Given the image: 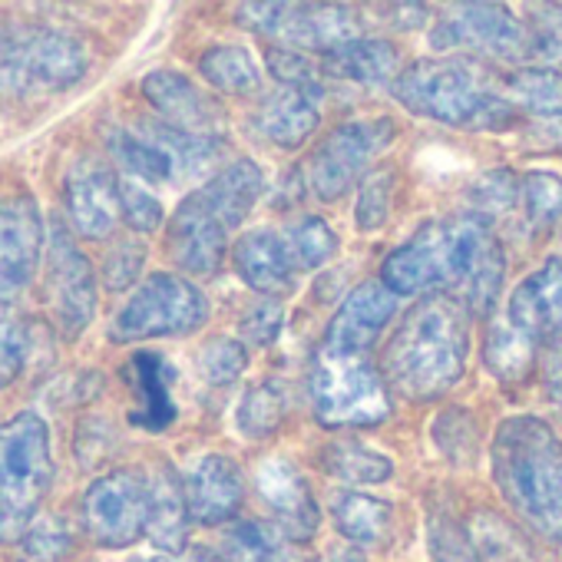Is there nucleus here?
<instances>
[{"instance_id": "bb28decb", "label": "nucleus", "mask_w": 562, "mask_h": 562, "mask_svg": "<svg viewBox=\"0 0 562 562\" xmlns=\"http://www.w3.org/2000/svg\"><path fill=\"white\" fill-rule=\"evenodd\" d=\"M322 74L341 77V80H355L361 87H384L394 77H401V54L394 50V44L387 41H351L335 54L322 57Z\"/></svg>"}, {"instance_id": "f8f14e48", "label": "nucleus", "mask_w": 562, "mask_h": 562, "mask_svg": "<svg viewBox=\"0 0 562 562\" xmlns=\"http://www.w3.org/2000/svg\"><path fill=\"white\" fill-rule=\"evenodd\" d=\"M397 136L394 120L378 116V120H355V123H341L338 130H331L322 146L308 156L305 162V182L308 189L322 199V202H338L348 186L364 172V166L391 146V139Z\"/></svg>"}, {"instance_id": "7ed1b4c3", "label": "nucleus", "mask_w": 562, "mask_h": 562, "mask_svg": "<svg viewBox=\"0 0 562 562\" xmlns=\"http://www.w3.org/2000/svg\"><path fill=\"white\" fill-rule=\"evenodd\" d=\"M493 480L513 516L546 539L562 546V440L539 417H509L490 443Z\"/></svg>"}, {"instance_id": "49530a36", "label": "nucleus", "mask_w": 562, "mask_h": 562, "mask_svg": "<svg viewBox=\"0 0 562 562\" xmlns=\"http://www.w3.org/2000/svg\"><path fill=\"white\" fill-rule=\"evenodd\" d=\"M199 374L215 384V387H228L235 384L241 374H245V364H248V355H245V345L235 341V338H212L202 351H199Z\"/></svg>"}, {"instance_id": "4be33fe9", "label": "nucleus", "mask_w": 562, "mask_h": 562, "mask_svg": "<svg viewBox=\"0 0 562 562\" xmlns=\"http://www.w3.org/2000/svg\"><path fill=\"white\" fill-rule=\"evenodd\" d=\"M182 483H186L189 516L202 526H218V522L232 519L245 499L241 470L235 467V460H228L222 453L202 457Z\"/></svg>"}, {"instance_id": "7c9ffc66", "label": "nucleus", "mask_w": 562, "mask_h": 562, "mask_svg": "<svg viewBox=\"0 0 562 562\" xmlns=\"http://www.w3.org/2000/svg\"><path fill=\"white\" fill-rule=\"evenodd\" d=\"M470 536L480 552V562H549L522 529H516L496 513H476Z\"/></svg>"}, {"instance_id": "412c9836", "label": "nucleus", "mask_w": 562, "mask_h": 562, "mask_svg": "<svg viewBox=\"0 0 562 562\" xmlns=\"http://www.w3.org/2000/svg\"><path fill=\"white\" fill-rule=\"evenodd\" d=\"M232 255H235V268L248 289H255L268 299L295 292L299 268L292 261L285 235H278L271 228H251L235 241Z\"/></svg>"}, {"instance_id": "6ab92c4d", "label": "nucleus", "mask_w": 562, "mask_h": 562, "mask_svg": "<svg viewBox=\"0 0 562 562\" xmlns=\"http://www.w3.org/2000/svg\"><path fill=\"white\" fill-rule=\"evenodd\" d=\"M506 318L549 351H562V261H546L509 295Z\"/></svg>"}, {"instance_id": "4d7b16f0", "label": "nucleus", "mask_w": 562, "mask_h": 562, "mask_svg": "<svg viewBox=\"0 0 562 562\" xmlns=\"http://www.w3.org/2000/svg\"><path fill=\"white\" fill-rule=\"evenodd\" d=\"M130 562H215L205 549L179 552V555H146V559H130Z\"/></svg>"}, {"instance_id": "9b49d317", "label": "nucleus", "mask_w": 562, "mask_h": 562, "mask_svg": "<svg viewBox=\"0 0 562 562\" xmlns=\"http://www.w3.org/2000/svg\"><path fill=\"white\" fill-rule=\"evenodd\" d=\"M83 529L103 549H126L149 529V476L110 470L83 493Z\"/></svg>"}, {"instance_id": "b1692460", "label": "nucleus", "mask_w": 562, "mask_h": 562, "mask_svg": "<svg viewBox=\"0 0 562 562\" xmlns=\"http://www.w3.org/2000/svg\"><path fill=\"white\" fill-rule=\"evenodd\" d=\"M265 192V172L251 159H235L225 169H218L195 195L205 202V209L232 232L238 228L248 212L255 209L258 195Z\"/></svg>"}, {"instance_id": "aec40b11", "label": "nucleus", "mask_w": 562, "mask_h": 562, "mask_svg": "<svg viewBox=\"0 0 562 562\" xmlns=\"http://www.w3.org/2000/svg\"><path fill=\"white\" fill-rule=\"evenodd\" d=\"M143 97L149 106L176 130L192 136H212L222 130V110L212 97H205L189 77L176 70H153L143 80Z\"/></svg>"}, {"instance_id": "2eb2a0df", "label": "nucleus", "mask_w": 562, "mask_h": 562, "mask_svg": "<svg viewBox=\"0 0 562 562\" xmlns=\"http://www.w3.org/2000/svg\"><path fill=\"white\" fill-rule=\"evenodd\" d=\"M64 202H67V215H70L74 232L80 238H90V241H106L123 218L120 179L97 156H80L67 169Z\"/></svg>"}, {"instance_id": "ea45409f", "label": "nucleus", "mask_w": 562, "mask_h": 562, "mask_svg": "<svg viewBox=\"0 0 562 562\" xmlns=\"http://www.w3.org/2000/svg\"><path fill=\"white\" fill-rule=\"evenodd\" d=\"M285 245H289L292 261H295L299 271H315V268H322L325 261H331L338 255V235L318 215H305L302 222H295L285 232Z\"/></svg>"}, {"instance_id": "5701e85b", "label": "nucleus", "mask_w": 562, "mask_h": 562, "mask_svg": "<svg viewBox=\"0 0 562 562\" xmlns=\"http://www.w3.org/2000/svg\"><path fill=\"white\" fill-rule=\"evenodd\" d=\"M126 381L136 397L130 420L143 430H166L176 420V404H172L176 371L169 368V361L153 351H139L126 364Z\"/></svg>"}, {"instance_id": "39448f33", "label": "nucleus", "mask_w": 562, "mask_h": 562, "mask_svg": "<svg viewBox=\"0 0 562 562\" xmlns=\"http://www.w3.org/2000/svg\"><path fill=\"white\" fill-rule=\"evenodd\" d=\"M54 483L50 427L24 411L0 424V542H18Z\"/></svg>"}, {"instance_id": "393cba45", "label": "nucleus", "mask_w": 562, "mask_h": 562, "mask_svg": "<svg viewBox=\"0 0 562 562\" xmlns=\"http://www.w3.org/2000/svg\"><path fill=\"white\" fill-rule=\"evenodd\" d=\"M318 126V97L281 87L271 93L258 113H255V130L261 139L274 143L278 149H299Z\"/></svg>"}, {"instance_id": "864d4df0", "label": "nucleus", "mask_w": 562, "mask_h": 562, "mask_svg": "<svg viewBox=\"0 0 562 562\" xmlns=\"http://www.w3.org/2000/svg\"><path fill=\"white\" fill-rule=\"evenodd\" d=\"M542 384H546L549 404L562 411V351H549V358L542 364Z\"/></svg>"}, {"instance_id": "423d86ee", "label": "nucleus", "mask_w": 562, "mask_h": 562, "mask_svg": "<svg viewBox=\"0 0 562 562\" xmlns=\"http://www.w3.org/2000/svg\"><path fill=\"white\" fill-rule=\"evenodd\" d=\"M308 384L315 420L322 427H378L391 417V387L368 355L318 348Z\"/></svg>"}, {"instance_id": "f3484780", "label": "nucleus", "mask_w": 562, "mask_h": 562, "mask_svg": "<svg viewBox=\"0 0 562 562\" xmlns=\"http://www.w3.org/2000/svg\"><path fill=\"white\" fill-rule=\"evenodd\" d=\"M394 315H397V295L384 285L381 278L364 281V285H358L345 299V305L331 318L322 348L345 351V355H368Z\"/></svg>"}, {"instance_id": "473e14b6", "label": "nucleus", "mask_w": 562, "mask_h": 562, "mask_svg": "<svg viewBox=\"0 0 562 562\" xmlns=\"http://www.w3.org/2000/svg\"><path fill=\"white\" fill-rule=\"evenodd\" d=\"M143 136L149 143H156L172 159L176 176H199L222 153V143L218 139H212V136H192V133H182V130H176L169 123H146L143 126Z\"/></svg>"}, {"instance_id": "c756f323", "label": "nucleus", "mask_w": 562, "mask_h": 562, "mask_svg": "<svg viewBox=\"0 0 562 562\" xmlns=\"http://www.w3.org/2000/svg\"><path fill=\"white\" fill-rule=\"evenodd\" d=\"M483 361L490 374L503 384H519L529 378L532 361H536V341L522 335L509 318H499L490 325L486 341H483Z\"/></svg>"}, {"instance_id": "58836bf2", "label": "nucleus", "mask_w": 562, "mask_h": 562, "mask_svg": "<svg viewBox=\"0 0 562 562\" xmlns=\"http://www.w3.org/2000/svg\"><path fill=\"white\" fill-rule=\"evenodd\" d=\"M74 552V532L60 516H37L14 542V562H64Z\"/></svg>"}, {"instance_id": "5fc2aeb1", "label": "nucleus", "mask_w": 562, "mask_h": 562, "mask_svg": "<svg viewBox=\"0 0 562 562\" xmlns=\"http://www.w3.org/2000/svg\"><path fill=\"white\" fill-rule=\"evenodd\" d=\"M387 14H394L391 18V24L394 27H401V31H414V27H424L427 24V18H430V11L427 8H420V4H394V8H384Z\"/></svg>"}, {"instance_id": "a19ab883", "label": "nucleus", "mask_w": 562, "mask_h": 562, "mask_svg": "<svg viewBox=\"0 0 562 562\" xmlns=\"http://www.w3.org/2000/svg\"><path fill=\"white\" fill-rule=\"evenodd\" d=\"M529 64L552 70L562 67V4H532L529 8Z\"/></svg>"}, {"instance_id": "a211bd4d", "label": "nucleus", "mask_w": 562, "mask_h": 562, "mask_svg": "<svg viewBox=\"0 0 562 562\" xmlns=\"http://www.w3.org/2000/svg\"><path fill=\"white\" fill-rule=\"evenodd\" d=\"M166 245L172 261L189 274H212L218 271L225 248H228V228L205 209V202L192 192L179 202V209L169 218Z\"/></svg>"}, {"instance_id": "f704fd0d", "label": "nucleus", "mask_w": 562, "mask_h": 562, "mask_svg": "<svg viewBox=\"0 0 562 562\" xmlns=\"http://www.w3.org/2000/svg\"><path fill=\"white\" fill-rule=\"evenodd\" d=\"M106 149L110 156L133 176V179H146V182H166L176 176L172 159L149 143L143 133H130V130H110L106 133Z\"/></svg>"}, {"instance_id": "c03bdc74", "label": "nucleus", "mask_w": 562, "mask_h": 562, "mask_svg": "<svg viewBox=\"0 0 562 562\" xmlns=\"http://www.w3.org/2000/svg\"><path fill=\"white\" fill-rule=\"evenodd\" d=\"M427 546L434 562H480L470 529H463L447 513H434L427 519Z\"/></svg>"}, {"instance_id": "0eeeda50", "label": "nucleus", "mask_w": 562, "mask_h": 562, "mask_svg": "<svg viewBox=\"0 0 562 562\" xmlns=\"http://www.w3.org/2000/svg\"><path fill=\"white\" fill-rule=\"evenodd\" d=\"M87 47L57 27L0 37V93H57L83 80Z\"/></svg>"}, {"instance_id": "4468645a", "label": "nucleus", "mask_w": 562, "mask_h": 562, "mask_svg": "<svg viewBox=\"0 0 562 562\" xmlns=\"http://www.w3.org/2000/svg\"><path fill=\"white\" fill-rule=\"evenodd\" d=\"M434 50L467 47L499 60L529 57V27L503 4H457L430 34Z\"/></svg>"}, {"instance_id": "79ce46f5", "label": "nucleus", "mask_w": 562, "mask_h": 562, "mask_svg": "<svg viewBox=\"0 0 562 562\" xmlns=\"http://www.w3.org/2000/svg\"><path fill=\"white\" fill-rule=\"evenodd\" d=\"M394 189H397L394 166H378L364 176L361 192H358V205H355V222L361 232H378L387 222Z\"/></svg>"}, {"instance_id": "9d476101", "label": "nucleus", "mask_w": 562, "mask_h": 562, "mask_svg": "<svg viewBox=\"0 0 562 562\" xmlns=\"http://www.w3.org/2000/svg\"><path fill=\"white\" fill-rule=\"evenodd\" d=\"M44 299L57 328L67 338H77L80 331H87V325L97 315V302H100L97 271L64 222H50V232H47Z\"/></svg>"}, {"instance_id": "13d9d810", "label": "nucleus", "mask_w": 562, "mask_h": 562, "mask_svg": "<svg viewBox=\"0 0 562 562\" xmlns=\"http://www.w3.org/2000/svg\"><path fill=\"white\" fill-rule=\"evenodd\" d=\"M331 562H364V559H361L358 552H348V549H341V552H335V555H331Z\"/></svg>"}, {"instance_id": "f03ea898", "label": "nucleus", "mask_w": 562, "mask_h": 562, "mask_svg": "<svg viewBox=\"0 0 562 562\" xmlns=\"http://www.w3.org/2000/svg\"><path fill=\"white\" fill-rule=\"evenodd\" d=\"M470 358V312L453 295H424L384 345L381 374L401 397L427 404L450 394Z\"/></svg>"}, {"instance_id": "20e7f679", "label": "nucleus", "mask_w": 562, "mask_h": 562, "mask_svg": "<svg viewBox=\"0 0 562 562\" xmlns=\"http://www.w3.org/2000/svg\"><path fill=\"white\" fill-rule=\"evenodd\" d=\"M394 97L411 113L457 130H503L516 123V106L470 60H417L394 80Z\"/></svg>"}, {"instance_id": "ddd939ff", "label": "nucleus", "mask_w": 562, "mask_h": 562, "mask_svg": "<svg viewBox=\"0 0 562 562\" xmlns=\"http://www.w3.org/2000/svg\"><path fill=\"white\" fill-rule=\"evenodd\" d=\"M47 255L44 215L31 195L0 199V305L21 308Z\"/></svg>"}, {"instance_id": "a878e982", "label": "nucleus", "mask_w": 562, "mask_h": 562, "mask_svg": "<svg viewBox=\"0 0 562 562\" xmlns=\"http://www.w3.org/2000/svg\"><path fill=\"white\" fill-rule=\"evenodd\" d=\"M189 503H186V483L176 476L172 467H159L149 476V529L146 536L153 546H159L166 555L186 552L189 536Z\"/></svg>"}, {"instance_id": "6e6552de", "label": "nucleus", "mask_w": 562, "mask_h": 562, "mask_svg": "<svg viewBox=\"0 0 562 562\" xmlns=\"http://www.w3.org/2000/svg\"><path fill=\"white\" fill-rule=\"evenodd\" d=\"M205 322H209V299L192 281L169 271H156L113 315L110 338L116 345H133L146 338H182L205 328Z\"/></svg>"}, {"instance_id": "dca6fc26", "label": "nucleus", "mask_w": 562, "mask_h": 562, "mask_svg": "<svg viewBox=\"0 0 562 562\" xmlns=\"http://www.w3.org/2000/svg\"><path fill=\"white\" fill-rule=\"evenodd\" d=\"M255 486L265 499V506L274 516V526L285 532L292 542H308L318 532L322 509L312 496L308 480L302 470L289 460H265L255 473Z\"/></svg>"}, {"instance_id": "09e8293b", "label": "nucleus", "mask_w": 562, "mask_h": 562, "mask_svg": "<svg viewBox=\"0 0 562 562\" xmlns=\"http://www.w3.org/2000/svg\"><path fill=\"white\" fill-rule=\"evenodd\" d=\"M470 199L476 205V215H483V218L513 212L522 202V182L509 169H493V172L480 176V182L470 189Z\"/></svg>"}, {"instance_id": "72a5a7b5", "label": "nucleus", "mask_w": 562, "mask_h": 562, "mask_svg": "<svg viewBox=\"0 0 562 562\" xmlns=\"http://www.w3.org/2000/svg\"><path fill=\"white\" fill-rule=\"evenodd\" d=\"M322 467L345 480V483H384L394 476V463L391 457L378 453L374 447H364L358 440H335L322 450Z\"/></svg>"}, {"instance_id": "f257e3e1", "label": "nucleus", "mask_w": 562, "mask_h": 562, "mask_svg": "<svg viewBox=\"0 0 562 562\" xmlns=\"http://www.w3.org/2000/svg\"><path fill=\"white\" fill-rule=\"evenodd\" d=\"M506 278V258L476 212H453L420 225L381 268V281L401 295H453L470 315H490Z\"/></svg>"}, {"instance_id": "a18cd8bd", "label": "nucleus", "mask_w": 562, "mask_h": 562, "mask_svg": "<svg viewBox=\"0 0 562 562\" xmlns=\"http://www.w3.org/2000/svg\"><path fill=\"white\" fill-rule=\"evenodd\" d=\"M268 74L289 90H302V93H312L322 100V67H315L302 50H292V47H271L268 57Z\"/></svg>"}, {"instance_id": "8fccbe9b", "label": "nucleus", "mask_w": 562, "mask_h": 562, "mask_svg": "<svg viewBox=\"0 0 562 562\" xmlns=\"http://www.w3.org/2000/svg\"><path fill=\"white\" fill-rule=\"evenodd\" d=\"M120 202H123V222L133 232H156L162 225L159 199L136 179H120Z\"/></svg>"}, {"instance_id": "4c0bfd02", "label": "nucleus", "mask_w": 562, "mask_h": 562, "mask_svg": "<svg viewBox=\"0 0 562 562\" xmlns=\"http://www.w3.org/2000/svg\"><path fill=\"white\" fill-rule=\"evenodd\" d=\"M31 348H34V318H27L21 308L0 305V387H8L27 374Z\"/></svg>"}, {"instance_id": "6e6d98bb", "label": "nucleus", "mask_w": 562, "mask_h": 562, "mask_svg": "<svg viewBox=\"0 0 562 562\" xmlns=\"http://www.w3.org/2000/svg\"><path fill=\"white\" fill-rule=\"evenodd\" d=\"M532 136H536V139H542L546 146H559V149H562V116H549V120H542V123L532 130Z\"/></svg>"}, {"instance_id": "c9c22d12", "label": "nucleus", "mask_w": 562, "mask_h": 562, "mask_svg": "<svg viewBox=\"0 0 562 562\" xmlns=\"http://www.w3.org/2000/svg\"><path fill=\"white\" fill-rule=\"evenodd\" d=\"M285 407H289V397H285V391H281V384L261 381V384L245 391L238 414H235V424L248 440H261V437L274 434L278 424L285 420Z\"/></svg>"}, {"instance_id": "2f4dec72", "label": "nucleus", "mask_w": 562, "mask_h": 562, "mask_svg": "<svg viewBox=\"0 0 562 562\" xmlns=\"http://www.w3.org/2000/svg\"><path fill=\"white\" fill-rule=\"evenodd\" d=\"M499 90L513 106H522L546 120L562 116V74L559 70H542V67L513 70L499 80Z\"/></svg>"}, {"instance_id": "de8ad7c7", "label": "nucleus", "mask_w": 562, "mask_h": 562, "mask_svg": "<svg viewBox=\"0 0 562 562\" xmlns=\"http://www.w3.org/2000/svg\"><path fill=\"white\" fill-rule=\"evenodd\" d=\"M522 209L532 228H549L562 215V179L552 172H529L522 179Z\"/></svg>"}, {"instance_id": "603ef678", "label": "nucleus", "mask_w": 562, "mask_h": 562, "mask_svg": "<svg viewBox=\"0 0 562 562\" xmlns=\"http://www.w3.org/2000/svg\"><path fill=\"white\" fill-rule=\"evenodd\" d=\"M281 322H285V312H281V305L271 299V302L255 305V308L241 318L238 331H241V338H245L248 345H255V348H268V345L278 338Z\"/></svg>"}, {"instance_id": "e433bc0d", "label": "nucleus", "mask_w": 562, "mask_h": 562, "mask_svg": "<svg viewBox=\"0 0 562 562\" xmlns=\"http://www.w3.org/2000/svg\"><path fill=\"white\" fill-rule=\"evenodd\" d=\"M199 70L218 93L241 97V93H251L258 87V67H255L251 54L241 50V47H212V50H205L202 60H199Z\"/></svg>"}, {"instance_id": "cd10ccee", "label": "nucleus", "mask_w": 562, "mask_h": 562, "mask_svg": "<svg viewBox=\"0 0 562 562\" xmlns=\"http://www.w3.org/2000/svg\"><path fill=\"white\" fill-rule=\"evenodd\" d=\"M338 532L355 546H381L394 529V506L368 493H341L331 503Z\"/></svg>"}, {"instance_id": "c85d7f7f", "label": "nucleus", "mask_w": 562, "mask_h": 562, "mask_svg": "<svg viewBox=\"0 0 562 562\" xmlns=\"http://www.w3.org/2000/svg\"><path fill=\"white\" fill-rule=\"evenodd\" d=\"M218 552L225 562H295L289 536L261 519H238L222 532Z\"/></svg>"}, {"instance_id": "37998d69", "label": "nucleus", "mask_w": 562, "mask_h": 562, "mask_svg": "<svg viewBox=\"0 0 562 562\" xmlns=\"http://www.w3.org/2000/svg\"><path fill=\"white\" fill-rule=\"evenodd\" d=\"M476 440H480V430L467 407H450L434 424V443L453 463H470L476 457Z\"/></svg>"}, {"instance_id": "3c124183", "label": "nucleus", "mask_w": 562, "mask_h": 562, "mask_svg": "<svg viewBox=\"0 0 562 562\" xmlns=\"http://www.w3.org/2000/svg\"><path fill=\"white\" fill-rule=\"evenodd\" d=\"M143 261H146V248L139 241H120L103 261V281L113 292H123L139 278Z\"/></svg>"}, {"instance_id": "1a4fd4ad", "label": "nucleus", "mask_w": 562, "mask_h": 562, "mask_svg": "<svg viewBox=\"0 0 562 562\" xmlns=\"http://www.w3.org/2000/svg\"><path fill=\"white\" fill-rule=\"evenodd\" d=\"M238 24L278 41V47L335 54L361 41V18L345 4H241Z\"/></svg>"}]
</instances>
